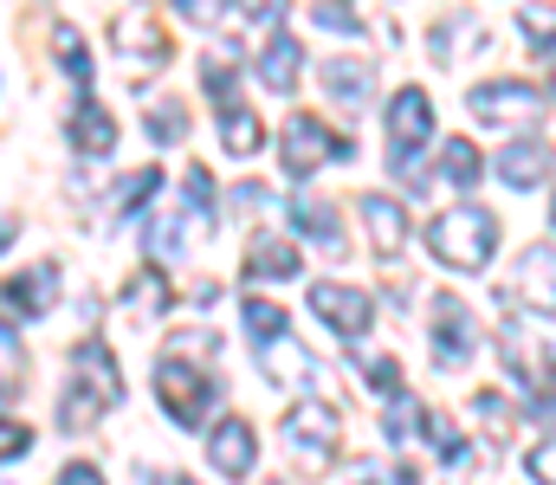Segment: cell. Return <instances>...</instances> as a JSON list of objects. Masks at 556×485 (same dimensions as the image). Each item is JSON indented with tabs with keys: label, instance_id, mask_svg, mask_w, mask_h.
<instances>
[{
	"label": "cell",
	"instance_id": "obj_1",
	"mask_svg": "<svg viewBox=\"0 0 556 485\" xmlns=\"http://www.w3.org/2000/svg\"><path fill=\"white\" fill-rule=\"evenodd\" d=\"M117 401H124V369H117L111 343H78V356H72V395H65V408H59V427H65V434H85V427H98Z\"/></svg>",
	"mask_w": 556,
	"mask_h": 485
},
{
	"label": "cell",
	"instance_id": "obj_2",
	"mask_svg": "<svg viewBox=\"0 0 556 485\" xmlns=\"http://www.w3.org/2000/svg\"><path fill=\"white\" fill-rule=\"evenodd\" d=\"M427 253L440 259V266H453V272H485L492 266V253H498V220L485 214V207H446V214H433V227H427Z\"/></svg>",
	"mask_w": 556,
	"mask_h": 485
},
{
	"label": "cell",
	"instance_id": "obj_3",
	"mask_svg": "<svg viewBox=\"0 0 556 485\" xmlns=\"http://www.w3.org/2000/svg\"><path fill=\"white\" fill-rule=\"evenodd\" d=\"M337 434H343V421H337L330 401L304 395V401L285 408V441H291V467H298V473H311V480L330 473V467H337Z\"/></svg>",
	"mask_w": 556,
	"mask_h": 485
},
{
	"label": "cell",
	"instance_id": "obj_4",
	"mask_svg": "<svg viewBox=\"0 0 556 485\" xmlns=\"http://www.w3.org/2000/svg\"><path fill=\"white\" fill-rule=\"evenodd\" d=\"M155 395H162V414L181 421V427H201L214 414V382L188 356H162L155 362Z\"/></svg>",
	"mask_w": 556,
	"mask_h": 485
},
{
	"label": "cell",
	"instance_id": "obj_5",
	"mask_svg": "<svg viewBox=\"0 0 556 485\" xmlns=\"http://www.w3.org/2000/svg\"><path fill=\"white\" fill-rule=\"evenodd\" d=\"M472 117H485L492 130H531V124H544V91L538 85H518V78L479 85L472 91Z\"/></svg>",
	"mask_w": 556,
	"mask_h": 485
},
{
	"label": "cell",
	"instance_id": "obj_6",
	"mask_svg": "<svg viewBox=\"0 0 556 485\" xmlns=\"http://www.w3.org/2000/svg\"><path fill=\"white\" fill-rule=\"evenodd\" d=\"M433 137V104L420 85H402L395 104H389V162H415Z\"/></svg>",
	"mask_w": 556,
	"mask_h": 485
},
{
	"label": "cell",
	"instance_id": "obj_7",
	"mask_svg": "<svg viewBox=\"0 0 556 485\" xmlns=\"http://www.w3.org/2000/svg\"><path fill=\"white\" fill-rule=\"evenodd\" d=\"M472 349H479V323H472V311H466L459 298L440 292V305H433V362H440V369H466Z\"/></svg>",
	"mask_w": 556,
	"mask_h": 485
},
{
	"label": "cell",
	"instance_id": "obj_8",
	"mask_svg": "<svg viewBox=\"0 0 556 485\" xmlns=\"http://www.w3.org/2000/svg\"><path fill=\"white\" fill-rule=\"evenodd\" d=\"M330 156H350V143L330 137L317 117H291V124H285V175H291V181H304L317 162H330Z\"/></svg>",
	"mask_w": 556,
	"mask_h": 485
},
{
	"label": "cell",
	"instance_id": "obj_9",
	"mask_svg": "<svg viewBox=\"0 0 556 485\" xmlns=\"http://www.w3.org/2000/svg\"><path fill=\"white\" fill-rule=\"evenodd\" d=\"M311 311L330 323L337 336H363V330H369V318H376V298H369V292H356V285L324 279V285L311 292Z\"/></svg>",
	"mask_w": 556,
	"mask_h": 485
},
{
	"label": "cell",
	"instance_id": "obj_10",
	"mask_svg": "<svg viewBox=\"0 0 556 485\" xmlns=\"http://www.w3.org/2000/svg\"><path fill=\"white\" fill-rule=\"evenodd\" d=\"M492 168H498L505 188H538V181L551 175V143H544V137H518V143H505V150L492 156Z\"/></svg>",
	"mask_w": 556,
	"mask_h": 485
},
{
	"label": "cell",
	"instance_id": "obj_11",
	"mask_svg": "<svg viewBox=\"0 0 556 485\" xmlns=\"http://www.w3.org/2000/svg\"><path fill=\"white\" fill-rule=\"evenodd\" d=\"M511 292H518L531 311H556V246H531V253L518 259Z\"/></svg>",
	"mask_w": 556,
	"mask_h": 485
},
{
	"label": "cell",
	"instance_id": "obj_12",
	"mask_svg": "<svg viewBox=\"0 0 556 485\" xmlns=\"http://www.w3.org/2000/svg\"><path fill=\"white\" fill-rule=\"evenodd\" d=\"M260 362H266V375H273L278 388H291V395H298V388H311V382H324V375H317V362L291 343V330L273 336V343H260Z\"/></svg>",
	"mask_w": 556,
	"mask_h": 485
},
{
	"label": "cell",
	"instance_id": "obj_13",
	"mask_svg": "<svg viewBox=\"0 0 556 485\" xmlns=\"http://www.w3.org/2000/svg\"><path fill=\"white\" fill-rule=\"evenodd\" d=\"M291 220H298V233H304V240H317V246L343 253V214H337L324 194H291Z\"/></svg>",
	"mask_w": 556,
	"mask_h": 485
},
{
	"label": "cell",
	"instance_id": "obj_14",
	"mask_svg": "<svg viewBox=\"0 0 556 485\" xmlns=\"http://www.w3.org/2000/svg\"><path fill=\"white\" fill-rule=\"evenodd\" d=\"M253 454H260V447H253V427H247V421H220L214 441H207V460H214L227 480H247V473H253Z\"/></svg>",
	"mask_w": 556,
	"mask_h": 485
},
{
	"label": "cell",
	"instance_id": "obj_15",
	"mask_svg": "<svg viewBox=\"0 0 556 485\" xmlns=\"http://www.w3.org/2000/svg\"><path fill=\"white\" fill-rule=\"evenodd\" d=\"M356 207H363V220H369V240H376L382 253H402V240H408V214H402L389 194H363Z\"/></svg>",
	"mask_w": 556,
	"mask_h": 485
},
{
	"label": "cell",
	"instance_id": "obj_16",
	"mask_svg": "<svg viewBox=\"0 0 556 485\" xmlns=\"http://www.w3.org/2000/svg\"><path fill=\"white\" fill-rule=\"evenodd\" d=\"M247 279H298V246L278 233H260L247 246Z\"/></svg>",
	"mask_w": 556,
	"mask_h": 485
},
{
	"label": "cell",
	"instance_id": "obj_17",
	"mask_svg": "<svg viewBox=\"0 0 556 485\" xmlns=\"http://www.w3.org/2000/svg\"><path fill=\"white\" fill-rule=\"evenodd\" d=\"M298 65H304L298 39H291V33H273V39H266V52H260V78H266L278 98H285V91L298 85Z\"/></svg>",
	"mask_w": 556,
	"mask_h": 485
},
{
	"label": "cell",
	"instance_id": "obj_18",
	"mask_svg": "<svg viewBox=\"0 0 556 485\" xmlns=\"http://www.w3.org/2000/svg\"><path fill=\"white\" fill-rule=\"evenodd\" d=\"M369 85H376L369 59H330V65H324V91H330L337 104H363V98H369Z\"/></svg>",
	"mask_w": 556,
	"mask_h": 485
},
{
	"label": "cell",
	"instance_id": "obj_19",
	"mask_svg": "<svg viewBox=\"0 0 556 485\" xmlns=\"http://www.w3.org/2000/svg\"><path fill=\"white\" fill-rule=\"evenodd\" d=\"M72 143L85 150V156H111V143H117V124H111V111H98L91 98L78 104V117H72Z\"/></svg>",
	"mask_w": 556,
	"mask_h": 485
},
{
	"label": "cell",
	"instance_id": "obj_20",
	"mask_svg": "<svg viewBox=\"0 0 556 485\" xmlns=\"http://www.w3.org/2000/svg\"><path fill=\"white\" fill-rule=\"evenodd\" d=\"M52 285H59V266H39L33 279H13V285H7V311H13V318H20V311H26V318L52 311Z\"/></svg>",
	"mask_w": 556,
	"mask_h": 485
},
{
	"label": "cell",
	"instance_id": "obj_21",
	"mask_svg": "<svg viewBox=\"0 0 556 485\" xmlns=\"http://www.w3.org/2000/svg\"><path fill=\"white\" fill-rule=\"evenodd\" d=\"M220 143H227V156H253L266 143V130H260V117L247 104H233V111H220Z\"/></svg>",
	"mask_w": 556,
	"mask_h": 485
},
{
	"label": "cell",
	"instance_id": "obj_22",
	"mask_svg": "<svg viewBox=\"0 0 556 485\" xmlns=\"http://www.w3.org/2000/svg\"><path fill=\"white\" fill-rule=\"evenodd\" d=\"M201 78H207V98H214L220 111L240 104V65H227V52H207V59H201Z\"/></svg>",
	"mask_w": 556,
	"mask_h": 485
},
{
	"label": "cell",
	"instance_id": "obj_23",
	"mask_svg": "<svg viewBox=\"0 0 556 485\" xmlns=\"http://www.w3.org/2000/svg\"><path fill=\"white\" fill-rule=\"evenodd\" d=\"M440 168H446V181H453V188H472V181H479V168H485V156H479L466 137H446V143H440Z\"/></svg>",
	"mask_w": 556,
	"mask_h": 485
},
{
	"label": "cell",
	"instance_id": "obj_24",
	"mask_svg": "<svg viewBox=\"0 0 556 485\" xmlns=\"http://www.w3.org/2000/svg\"><path fill=\"white\" fill-rule=\"evenodd\" d=\"M420 427H427V447H433L446 467H459V460H466V441H459V427H453L440 408H427V414H420Z\"/></svg>",
	"mask_w": 556,
	"mask_h": 485
},
{
	"label": "cell",
	"instance_id": "obj_25",
	"mask_svg": "<svg viewBox=\"0 0 556 485\" xmlns=\"http://www.w3.org/2000/svg\"><path fill=\"white\" fill-rule=\"evenodd\" d=\"M155 188H162V168H137V175H124V181L111 188V201H117V214H137V207H149Z\"/></svg>",
	"mask_w": 556,
	"mask_h": 485
},
{
	"label": "cell",
	"instance_id": "obj_26",
	"mask_svg": "<svg viewBox=\"0 0 556 485\" xmlns=\"http://www.w3.org/2000/svg\"><path fill=\"white\" fill-rule=\"evenodd\" d=\"M52 52H59V65H65L78 85H91V46H85L72 26H59V33H52Z\"/></svg>",
	"mask_w": 556,
	"mask_h": 485
},
{
	"label": "cell",
	"instance_id": "obj_27",
	"mask_svg": "<svg viewBox=\"0 0 556 485\" xmlns=\"http://www.w3.org/2000/svg\"><path fill=\"white\" fill-rule=\"evenodd\" d=\"M149 137H155V143H181V137H188V111H181L175 98H155V104H149Z\"/></svg>",
	"mask_w": 556,
	"mask_h": 485
},
{
	"label": "cell",
	"instance_id": "obj_28",
	"mask_svg": "<svg viewBox=\"0 0 556 485\" xmlns=\"http://www.w3.org/2000/svg\"><path fill=\"white\" fill-rule=\"evenodd\" d=\"M117 46H124V52H137V59H149V65H155V59L168 52V39H162V33H155L149 20H124V33H117Z\"/></svg>",
	"mask_w": 556,
	"mask_h": 485
},
{
	"label": "cell",
	"instance_id": "obj_29",
	"mask_svg": "<svg viewBox=\"0 0 556 485\" xmlns=\"http://www.w3.org/2000/svg\"><path fill=\"white\" fill-rule=\"evenodd\" d=\"M130 305H137V311H149V318L168 305V279H162L155 266H142L137 279H130Z\"/></svg>",
	"mask_w": 556,
	"mask_h": 485
},
{
	"label": "cell",
	"instance_id": "obj_30",
	"mask_svg": "<svg viewBox=\"0 0 556 485\" xmlns=\"http://www.w3.org/2000/svg\"><path fill=\"white\" fill-rule=\"evenodd\" d=\"M518 26H525L531 46H556V0H531V7L518 13Z\"/></svg>",
	"mask_w": 556,
	"mask_h": 485
},
{
	"label": "cell",
	"instance_id": "obj_31",
	"mask_svg": "<svg viewBox=\"0 0 556 485\" xmlns=\"http://www.w3.org/2000/svg\"><path fill=\"white\" fill-rule=\"evenodd\" d=\"M247 330H253L260 343H273V336H285L291 323H285V311H278V305H266V298H247Z\"/></svg>",
	"mask_w": 556,
	"mask_h": 485
},
{
	"label": "cell",
	"instance_id": "obj_32",
	"mask_svg": "<svg viewBox=\"0 0 556 485\" xmlns=\"http://www.w3.org/2000/svg\"><path fill=\"white\" fill-rule=\"evenodd\" d=\"M356 356H363V369H369V382H376L382 395H402V362H395V356H369L363 343H356Z\"/></svg>",
	"mask_w": 556,
	"mask_h": 485
},
{
	"label": "cell",
	"instance_id": "obj_33",
	"mask_svg": "<svg viewBox=\"0 0 556 485\" xmlns=\"http://www.w3.org/2000/svg\"><path fill=\"white\" fill-rule=\"evenodd\" d=\"M149 253H155V259H175V253H181V214H162V220L149 227Z\"/></svg>",
	"mask_w": 556,
	"mask_h": 485
},
{
	"label": "cell",
	"instance_id": "obj_34",
	"mask_svg": "<svg viewBox=\"0 0 556 485\" xmlns=\"http://www.w3.org/2000/svg\"><path fill=\"white\" fill-rule=\"evenodd\" d=\"M356 485H415V473L395 467V460H363L356 467Z\"/></svg>",
	"mask_w": 556,
	"mask_h": 485
},
{
	"label": "cell",
	"instance_id": "obj_35",
	"mask_svg": "<svg viewBox=\"0 0 556 485\" xmlns=\"http://www.w3.org/2000/svg\"><path fill=\"white\" fill-rule=\"evenodd\" d=\"M311 20H317L324 33H363V26H356V13H350L343 0H317V7H311Z\"/></svg>",
	"mask_w": 556,
	"mask_h": 485
},
{
	"label": "cell",
	"instance_id": "obj_36",
	"mask_svg": "<svg viewBox=\"0 0 556 485\" xmlns=\"http://www.w3.org/2000/svg\"><path fill=\"white\" fill-rule=\"evenodd\" d=\"M175 13H181L188 26H214V20L227 13V0H175Z\"/></svg>",
	"mask_w": 556,
	"mask_h": 485
},
{
	"label": "cell",
	"instance_id": "obj_37",
	"mask_svg": "<svg viewBox=\"0 0 556 485\" xmlns=\"http://www.w3.org/2000/svg\"><path fill=\"white\" fill-rule=\"evenodd\" d=\"M525 467H531V480H538V485H556V441L531 447V460H525Z\"/></svg>",
	"mask_w": 556,
	"mask_h": 485
},
{
	"label": "cell",
	"instance_id": "obj_38",
	"mask_svg": "<svg viewBox=\"0 0 556 485\" xmlns=\"http://www.w3.org/2000/svg\"><path fill=\"white\" fill-rule=\"evenodd\" d=\"M188 201H194L201 214H214V181H207V168H188Z\"/></svg>",
	"mask_w": 556,
	"mask_h": 485
},
{
	"label": "cell",
	"instance_id": "obj_39",
	"mask_svg": "<svg viewBox=\"0 0 556 485\" xmlns=\"http://www.w3.org/2000/svg\"><path fill=\"white\" fill-rule=\"evenodd\" d=\"M472 408H479V421H485V427H505V401H498L492 388H485V395H479Z\"/></svg>",
	"mask_w": 556,
	"mask_h": 485
},
{
	"label": "cell",
	"instance_id": "obj_40",
	"mask_svg": "<svg viewBox=\"0 0 556 485\" xmlns=\"http://www.w3.org/2000/svg\"><path fill=\"white\" fill-rule=\"evenodd\" d=\"M26 447H33V434H26V427H20V421H7V460H20V454H26Z\"/></svg>",
	"mask_w": 556,
	"mask_h": 485
},
{
	"label": "cell",
	"instance_id": "obj_41",
	"mask_svg": "<svg viewBox=\"0 0 556 485\" xmlns=\"http://www.w3.org/2000/svg\"><path fill=\"white\" fill-rule=\"evenodd\" d=\"M59 485H104V480H98V467H78V460H72V467L59 473Z\"/></svg>",
	"mask_w": 556,
	"mask_h": 485
},
{
	"label": "cell",
	"instance_id": "obj_42",
	"mask_svg": "<svg viewBox=\"0 0 556 485\" xmlns=\"http://www.w3.org/2000/svg\"><path fill=\"white\" fill-rule=\"evenodd\" d=\"M247 7H253L260 20H278V13H285V0H247Z\"/></svg>",
	"mask_w": 556,
	"mask_h": 485
},
{
	"label": "cell",
	"instance_id": "obj_43",
	"mask_svg": "<svg viewBox=\"0 0 556 485\" xmlns=\"http://www.w3.org/2000/svg\"><path fill=\"white\" fill-rule=\"evenodd\" d=\"M551 227H556V201H551Z\"/></svg>",
	"mask_w": 556,
	"mask_h": 485
},
{
	"label": "cell",
	"instance_id": "obj_44",
	"mask_svg": "<svg viewBox=\"0 0 556 485\" xmlns=\"http://www.w3.org/2000/svg\"><path fill=\"white\" fill-rule=\"evenodd\" d=\"M175 485H194V480H175Z\"/></svg>",
	"mask_w": 556,
	"mask_h": 485
},
{
	"label": "cell",
	"instance_id": "obj_45",
	"mask_svg": "<svg viewBox=\"0 0 556 485\" xmlns=\"http://www.w3.org/2000/svg\"><path fill=\"white\" fill-rule=\"evenodd\" d=\"M273 485H285V480H273Z\"/></svg>",
	"mask_w": 556,
	"mask_h": 485
}]
</instances>
